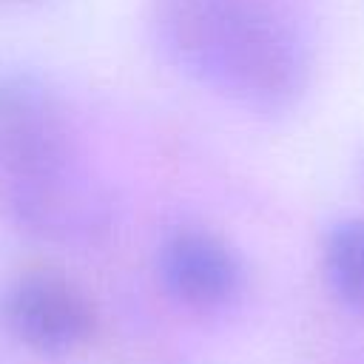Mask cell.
<instances>
[{
	"mask_svg": "<svg viewBox=\"0 0 364 364\" xmlns=\"http://www.w3.org/2000/svg\"><path fill=\"white\" fill-rule=\"evenodd\" d=\"M168 57L222 97L284 111L307 88L310 46L287 0H154Z\"/></svg>",
	"mask_w": 364,
	"mask_h": 364,
	"instance_id": "6da1fadb",
	"label": "cell"
},
{
	"mask_svg": "<svg viewBox=\"0 0 364 364\" xmlns=\"http://www.w3.org/2000/svg\"><path fill=\"white\" fill-rule=\"evenodd\" d=\"M0 193L43 233L85 230L100 208L60 102L28 77H0Z\"/></svg>",
	"mask_w": 364,
	"mask_h": 364,
	"instance_id": "7a4b0ae2",
	"label": "cell"
},
{
	"mask_svg": "<svg viewBox=\"0 0 364 364\" xmlns=\"http://www.w3.org/2000/svg\"><path fill=\"white\" fill-rule=\"evenodd\" d=\"M3 321L17 341L37 353L77 350L94 330L85 293L57 273H26L3 296Z\"/></svg>",
	"mask_w": 364,
	"mask_h": 364,
	"instance_id": "3957f363",
	"label": "cell"
},
{
	"mask_svg": "<svg viewBox=\"0 0 364 364\" xmlns=\"http://www.w3.org/2000/svg\"><path fill=\"white\" fill-rule=\"evenodd\" d=\"M159 276L168 293L193 310L230 304L242 290L239 256L208 230H176L159 250Z\"/></svg>",
	"mask_w": 364,
	"mask_h": 364,
	"instance_id": "277c9868",
	"label": "cell"
},
{
	"mask_svg": "<svg viewBox=\"0 0 364 364\" xmlns=\"http://www.w3.org/2000/svg\"><path fill=\"white\" fill-rule=\"evenodd\" d=\"M324 273L336 299L364 316V219H344L327 233Z\"/></svg>",
	"mask_w": 364,
	"mask_h": 364,
	"instance_id": "5b68a950",
	"label": "cell"
}]
</instances>
